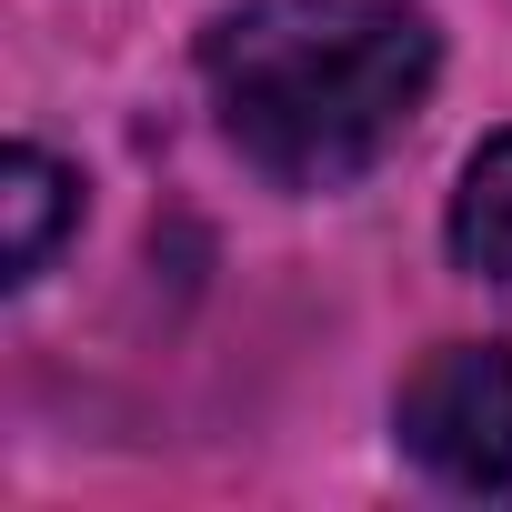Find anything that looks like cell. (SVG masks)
I'll return each mask as SVG.
<instances>
[{
  "mask_svg": "<svg viewBox=\"0 0 512 512\" xmlns=\"http://www.w3.org/2000/svg\"><path fill=\"white\" fill-rule=\"evenodd\" d=\"M432 81L442 31L422 0H241L201 31L221 141L282 191H342L382 171Z\"/></svg>",
  "mask_w": 512,
  "mask_h": 512,
  "instance_id": "1",
  "label": "cell"
},
{
  "mask_svg": "<svg viewBox=\"0 0 512 512\" xmlns=\"http://www.w3.org/2000/svg\"><path fill=\"white\" fill-rule=\"evenodd\" d=\"M402 452L452 492H512V342H442L392 402Z\"/></svg>",
  "mask_w": 512,
  "mask_h": 512,
  "instance_id": "2",
  "label": "cell"
},
{
  "mask_svg": "<svg viewBox=\"0 0 512 512\" xmlns=\"http://www.w3.org/2000/svg\"><path fill=\"white\" fill-rule=\"evenodd\" d=\"M0 211H11V241H0V282H41L51 272V241L81 221V181L51 161V151H11V161H0Z\"/></svg>",
  "mask_w": 512,
  "mask_h": 512,
  "instance_id": "3",
  "label": "cell"
},
{
  "mask_svg": "<svg viewBox=\"0 0 512 512\" xmlns=\"http://www.w3.org/2000/svg\"><path fill=\"white\" fill-rule=\"evenodd\" d=\"M452 262L512 302V131H492V141L462 161V191H452Z\"/></svg>",
  "mask_w": 512,
  "mask_h": 512,
  "instance_id": "4",
  "label": "cell"
}]
</instances>
